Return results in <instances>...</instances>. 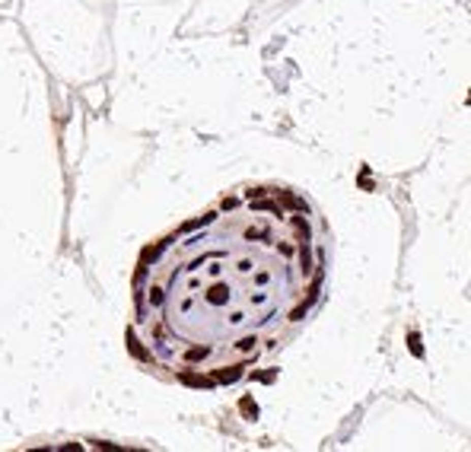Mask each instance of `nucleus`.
I'll use <instances>...</instances> for the list:
<instances>
[{
    "mask_svg": "<svg viewBox=\"0 0 471 452\" xmlns=\"http://www.w3.org/2000/svg\"><path fill=\"white\" fill-rule=\"evenodd\" d=\"M182 382L195 385V389H213V385H216V379H210V376H191V373H182Z\"/></svg>",
    "mask_w": 471,
    "mask_h": 452,
    "instance_id": "nucleus-1",
    "label": "nucleus"
},
{
    "mask_svg": "<svg viewBox=\"0 0 471 452\" xmlns=\"http://www.w3.org/2000/svg\"><path fill=\"white\" fill-rule=\"evenodd\" d=\"M242 373H245L242 366H229V370H216V376H213V379H216V382H236V379L242 376Z\"/></svg>",
    "mask_w": 471,
    "mask_h": 452,
    "instance_id": "nucleus-2",
    "label": "nucleus"
},
{
    "mask_svg": "<svg viewBox=\"0 0 471 452\" xmlns=\"http://www.w3.org/2000/svg\"><path fill=\"white\" fill-rule=\"evenodd\" d=\"M255 210H274V213H280V217H284V207H277L274 201H258V204H255Z\"/></svg>",
    "mask_w": 471,
    "mask_h": 452,
    "instance_id": "nucleus-3",
    "label": "nucleus"
},
{
    "mask_svg": "<svg viewBox=\"0 0 471 452\" xmlns=\"http://www.w3.org/2000/svg\"><path fill=\"white\" fill-rule=\"evenodd\" d=\"M407 344H411V350H414V357H424V347H420V338L417 335H411Z\"/></svg>",
    "mask_w": 471,
    "mask_h": 452,
    "instance_id": "nucleus-4",
    "label": "nucleus"
},
{
    "mask_svg": "<svg viewBox=\"0 0 471 452\" xmlns=\"http://www.w3.org/2000/svg\"><path fill=\"white\" fill-rule=\"evenodd\" d=\"M236 347L242 350V353H248V350H255V338H245V341H239Z\"/></svg>",
    "mask_w": 471,
    "mask_h": 452,
    "instance_id": "nucleus-5",
    "label": "nucleus"
},
{
    "mask_svg": "<svg viewBox=\"0 0 471 452\" xmlns=\"http://www.w3.org/2000/svg\"><path fill=\"white\" fill-rule=\"evenodd\" d=\"M128 347H131V350H134V353L140 357V360H143V357H147V353H143V347H140V344H137L134 338H128Z\"/></svg>",
    "mask_w": 471,
    "mask_h": 452,
    "instance_id": "nucleus-6",
    "label": "nucleus"
},
{
    "mask_svg": "<svg viewBox=\"0 0 471 452\" xmlns=\"http://www.w3.org/2000/svg\"><path fill=\"white\" fill-rule=\"evenodd\" d=\"M204 357H207V350H201V347H198V350H191V353L185 357V360H191V363H195V360H204Z\"/></svg>",
    "mask_w": 471,
    "mask_h": 452,
    "instance_id": "nucleus-7",
    "label": "nucleus"
},
{
    "mask_svg": "<svg viewBox=\"0 0 471 452\" xmlns=\"http://www.w3.org/2000/svg\"><path fill=\"white\" fill-rule=\"evenodd\" d=\"M147 300H150V303H160V300H163V293L156 290V287H150V293H147Z\"/></svg>",
    "mask_w": 471,
    "mask_h": 452,
    "instance_id": "nucleus-8",
    "label": "nucleus"
},
{
    "mask_svg": "<svg viewBox=\"0 0 471 452\" xmlns=\"http://www.w3.org/2000/svg\"><path fill=\"white\" fill-rule=\"evenodd\" d=\"M242 411H248V414H258V408L252 404V398H245V401H242Z\"/></svg>",
    "mask_w": 471,
    "mask_h": 452,
    "instance_id": "nucleus-9",
    "label": "nucleus"
}]
</instances>
